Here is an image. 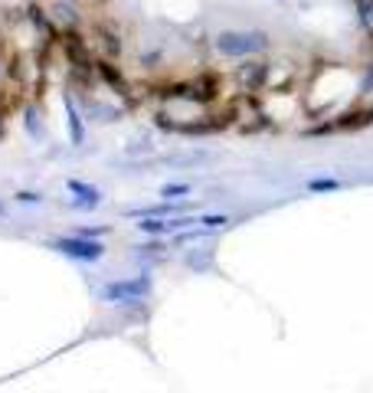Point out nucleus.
Wrapping results in <instances>:
<instances>
[{
	"mask_svg": "<svg viewBox=\"0 0 373 393\" xmlns=\"http://www.w3.org/2000/svg\"><path fill=\"white\" fill-rule=\"evenodd\" d=\"M265 72H269L265 62H246V66L239 69V82L246 89H259L265 82Z\"/></svg>",
	"mask_w": 373,
	"mask_h": 393,
	"instance_id": "obj_6",
	"label": "nucleus"
},
{
	"mask_svg": "<svg viewBox=\"0 0 373 393\" xmlns=\"http://www.w3.org/2000/svg\"><path fill=\"white\" fill-rule=\"evenodd\" d=\"M62 105H66V125H69V138H72V145H82L85 141V125H82V115L76 109V99L72 95H62Z\"/></svg>",
	"mask_w": 373,
	"mask_h": 393,
	"instance_id": "obj_5",
	"label": "nucleus"
},
{
	"mask_svg": "<svg viewBox=\"0 0 373 393\" xmlns=\"http://www.w3.org/2000/svg\"><path fill=\"white\" fill-rule=\"evenodd\" d=\"M145 236H167L170 233V216H141V223H135Z\"/></svg>",
	"mask_w": 373,
	"mask_h": 393,
	"instance_id": "obj_7",
	"label": "nucleus"
},
{
	"mask_svg": "<svg viewBox=\"0 0 373 393\" xmlns=\"http://www.w3.org/2000/svg\"><path fill=\"white\" fill-rule=\"evenodd\" d=\"M56 10H60V17H62V20H66V23H69V26L76 23V7H66V4H60V7H56Z\"/></svg>",
	"mask_w": 373,
	"mask_h": 393,
	"instance_id": "obj_13",
	"label": "nucleus"
},
{
	"mask_svg": "<svg viewBox=\"0 0 373 393\" xmlns=\"http://www.w3.org/2000/svg\"><path fill=\"white\" fill-rule=\"evenodd\" d=\"M308 190H311V194H328V190H340V180H334V177H314V180H308Z\"/></svg>",
	"mask_w": 373,
	"mask_h": 393,
	"instance_id": "obj_10",
	"label": "nucleus"
},
{
	"mask_svg": "<svg viewBox=\"0 0 373 393\" xmlns=\"http://www.w3.org/2000/svg\"><path fill=\"white\" fill-rule=\"evenodd\" d=\"M186 265H190L194 272H206V269H213V256L210 253H204V256L194 253V256H186Z\"/></svg>",
	"mask_w": 373,
	"mask_h": 393,
	"instance_id": "obj_11",
	"label": "nucleus"
},
{
	"mask_svg": "<svg viewBox=\"0 0 373 393\" xmlns=\"http://www.w3.org/2000/svg\"><path fill=\"white\" fill-rule=\"evenodd\" d=\"M373 92V62H370V69H367V76H364V95H370Z\"/></svg>",
	"mask_w": 373,
	"mask_h": 393,
	"instance_id": "obj_15",
	"label": "nucleus"
},
{
	"mask_svg": "<svg viewBox=\"0 0 373 393\" xmlns=\"http://www.w3.org/2000/svg\"><path fill=\"white\" fill-rule=\"evenodd\" d=\"M354 7H357V20H360V26L373 36V0H354Z\"/></svg>",
	"mask_w": 373,
	"mask_h": 393,
	"instance_id": "obj_8",
	"label": "nucleus"
},
{
	"mask_svg": "<svg viewBox=\"0 0 373 393\" xmlns=\"http://www.w3.org/2000/svg\"><path fill=\"white\" fill-rule=\"evenodd\" d=\"M50 249L52 253H60V256H69L76 259V262H99L105 256V246L95 236H60V240H50Z\"/></svg>",
	"mask_w": 373,
	"mask_h": 393,
	"instance_id": "obj_3",
	"label": "nucleus"
},
{
	"mask_svg": "<svg viewBox=\"0 0 373 393\" xmlns=\"http://www.w3.org/2000/svg\"><path fill=\"white\" fill-rule=\"evenodd\" d=\"M151 289H154L151 275L141 272V275H135V279H115V282H108L102 289V299L111 301V305H135V301L147 299Z\"/></svg>",
	"mask_w": 373,
	"mask_h": 393,
	"instance_id": "obj_2",
	"label": "nucleus"
},
{
	"mask_svg": "<svg viewBox=\"0 0 373 393\" xmlns=\"http://www.w3.org/2000/svg\"><path fill=\"white\" fill-rule=\"evenodd\" d=\"M4 214H7V206H4V204H0V216H4Z\"/></svg>",
	"mask_w": 373,
	"mask_h": 393,
	"instance_id": "obj_16",
	"label": "nucleus"
},
{
	"mask_svg": "<svg viewBox=\"0 0 373 393\" xmlns=\"http://www.w3.org/2000/svg\"><path fill=\"white\" fill-rule=\"evenodd\" d=\"M229 223H233V216H226V214H204L200 216V226H204V230H223Z\"/></svg>",
	"mask_w": 373,
	"mask_h": 393,
	"instance_id": "obj_9",
	"label": "nucleus"
},
{
	"mask_svg": "<svg viewBox=\"0 0 373 393\" xmlns=\"http://www.w3.org/2000/svg\"><path fill=\"white\" fill-rule=\"evenodd\" d=\"M213 46L229 60H243V56H255V52L269 50V33H262V30H223V33H216Z\"/></svg>",
	"mask_w": 373,
	"mask_h": 393,
	"instance_id": "obj_1",
	"label": "nucleus"
},
{
	"mask_svg": "<svg viewBox=\"0 0 373 393\" xmlns=\"http://www.w3.org/2000/svg\"><path fill=\"white\" fill-rule=\"evenodd\" d=\"M66 187H69V194L76 196V200H72L76 210H95V206L102 204V190L92 187V184H85V180L72 177V180H66Z\"/></svg>",
	"mask_w": 373,
	"mask_h": 393,
	"instance_id": "obj_4",
	"label": "nucleus"
},
{
	"mask_svg": "<svg viewBox=\"0 0 373 393\" xmlns=\"http://www.w3.org/2000/svg\"><path fill=\"white\" fill-rule=\"evenodd\" d=\"M17 200H20V204H40L43 196H40V194H30V190H20Z\"/></svg>",
	"mask_w": 373,
	"mask_h": 393,
	"instance_id": "obj_14",
	"label": "nucleus"
},
{
	"mask_svg": "<svg viewBox=\"0 0 373 393\" xmlns=\"http://www.w3.org/2000/svg\"><path fill=\"white\" fill-rule=\"evenodd\" d=\"M184 194H190V184H164L161 187V196H167V200H180Z\"/></svg>",
	"mask_w": 373,
	"mask_h": 393,
	"instance_id": "obj_12",
	"label": "nucleus"
}]
</instances>
